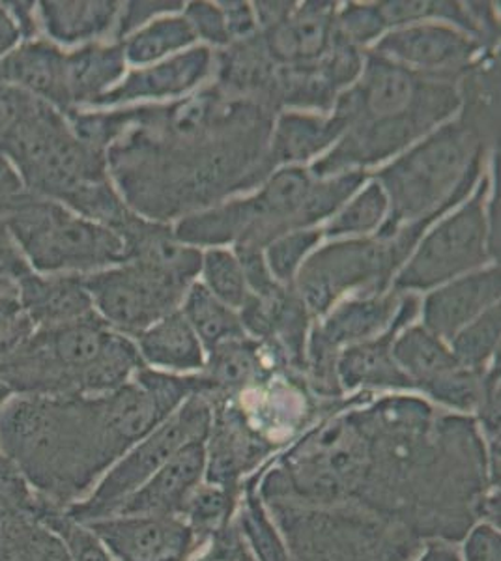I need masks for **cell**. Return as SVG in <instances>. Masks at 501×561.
<instances>
[{"mask_svg": "<svg viewBox=\"0 0 501 561\" xmlns=\"http://www.w3.org/2000/svg\"><path fill=\"white\" fill-rule=\"evenodd\" d=\"M0 156L26 192L57 201L116 234L135 216L109 176L107 156L77 139L66 116L47 103L38 100L0 135Z\"/></svg>", "mask_w": 501, "mask_h": 561, "instance_id": "3", "label": "cell"}, {"mask_svg": "<svg viewBox=\"0 0 501 561\" xmlns=\"http://www.w3.org/2000/svg\"><path fill=\"white\" fill-rule=\"evenodd\" d=\"M214 71V53L208 47H191L156 65L129 71L115 89L98 98L90 107H118L134 102H161L184 96Z\"/></svg>", "mask_w": 501, "mask_h": 561, "instance_id": "14", "label": "cell"}, {"mask_svg": "<svg viewBox=\"0 0 501 561\" xmlns=\"http://www.w3.org/2000/svg\"><path fill=\"white\" fill-rule=\"evenodd\" d=\"M460 558L463 561H501L500 528L487 520L471 526L464 537Z\"/></svg>", "mask_w": 501, "mask_h": 561, "instance_id": "45", "label": "cell"}, {"mask_svg": "<svg viewBox=\"0 0 501 561\" xmlns=\"http://www.w3.org/2000/svg\"><path fill=\"white\" fill-rule=\"evenodd\" d=\"M0 455L38 496L62 507L83 500L100 479L89 397H12L0 410Z\"/></svg>", "mask_w": 501, "mask_h": 561, "instance_id": "4", "label": "cell"}, {"mask_svg": "<svg viewBox=\"0 0 501 561\" xmlns=\"http://www.w3.org/2000/svg\"><path fill=\"white\" fill-rule=\"evenodd\" d=\"M368 51L421 76L453 83H458L485 53H490L455 26L432 21L394 28Z\"/></svg>", "mask_w": 501, "mask_h": 561, "instance_id": "12", "label": "cell"}, {"mask_svg": "<svg viewBox=\"0 0 501 561\" xmlns=\"http://www.w3.org/2000/svg\"><path fill=\"white\" fill-rule=\"evenodd\" d=\"M2 225L36 274L89 275L126 262V245L115 230L34 193H21Z\"/></svg>", "mask_w": 501, "mask_h": 561, "instance_id": "7", "label": "cell"}, {"mask_svg": "<svg viewBox=\"0 0 501 561\" xmlns=\"http://www.w3.org/2000/svg\"><path fill=\"white\" fill-rule=\"evenodd\" d=\"M36 517L62 539L71 561H113L100 537L87 524L71 518L62 505L36 494Z\"/></svg>", "mask_w": 501, "mask_h": 561, "instance_id": "35", "label": "cell"}, {"mask_svg": "<svg viewBox=\"0 0 501 561\" xmlns=\"http://www.w3.org/2000/svg\"><path fill=\"white\" fill-rule=\"evenodd\" d=\"M402 330L405 328L394 325L378 337L346 346L339 352L335 375L341 393L415 391L412 380L400 370L391 354L395 335Z\"/></svg>", "mask_w": 501, "mask_h": 561, "instance_id": "21", "label": "cell"}, {"mask_svg": "<svg viewBox=\"0 0 501 561\" xmlns=\"http://www.w3.org/2000/svg\"><path fill=\"white\" fill-rule=\"evenodd\" d=\"M195 42L197 38L184 15H167L129 34L126 42H122V49L126 62L143 68L187 51Z\"/></svg>", "mask_w": 501, "mask_h": 561, "instance_id": "30", "label": "cell"}, {"mask_svg": "<svg viewBox=\"0 0 501 561\" xmlns=\"http://www.w3.org/2000/svg\"><path fill=\"white\" fill-rule=\"evenodd\" d=\"M235 255L240 262L241 272L248 283L249 294L259 298H270L283 290V285L273 279L272 272L267 268L264 251L261 249L241 248L236 245Z\"/></svg>", "mask_w": 501, "mask_h": 561, "instance_id": "42", "label": "cell"}, {"mask_svg": "<svg viewBox=\"0 0 501 561\" xmlns=\"http://www.w3.org/2000/svg\"><path fill=\"white\" fill-rule=\"evenodd\" d=\"M21 561H71L62 539L47 528L45 524L36 523L29 534Z\"/></svg>", "mask_w": 501, "mask_h": 561, "instance_id": "46", "label": "cell"}, {"mask_svg": "<svg viewBox=\"0 0 501 561\" xmlns=\"http://www.w3.org/2000/svg\"><path fill=\"white\" fill-rule=\"evenodd\" d=\"M135 345L150 369L187 377L190 373H203L206 365L203 343L180 309L140 333Z\"/></svg>", "mask_w": 501, "mask_h": 561, "instance_id": "25", "label": "cell"}, {"mask_svg": "<svg viewBox=\"0 0 501 561\" xmlns=\"http://www.w3.org/2000/svg\"><path fill=\"white\" fill-rule=\"evenodd\" d=\"M387 197L382 185L373 180L362 192L355 193L349 203L331 217L322 229L326 238L355 237L363 238L376 234L386 221Z\"/></svg>", "mask_w": 501, "mask_h": 561, "instance_id": "34", "label": "cell"}, {"mask_svg": "<svg viewBox=\"0 0 501 561\" xmlns=\"http://www.w3.org/2000/svg\"><path fill=\"white\" fill-rule=\"evenodd\" d=\"M126 245V262L139 264L191 287L203 266V251L178 242L172 227L135 214L118 232Z\"/></svg>", "mask_w": 501, "mask_h": 561, "instance_id": "18", "label": "cell"}, {"mask_svg": "<svg viewBox=\"0 0 501 561\" xmlns=\"http://www.w3.org/2000/svg\"><path fill=\"white\" fill-rule=\"evenodd\" d=\"M206 438L187 442L139 491L122 502L115 515L182 517L191 494L204 483Z\"/></svg>", "mask_w": 501, "mask_h": 561, "instance_id": "16", "label": "cell"}, {"mask_svg": "<svg viewBox=\"0 0 501 561\" xmlns=\"http://www.w3.org/2000/svg\"><path fill=\"white\" fill-rule=\"evenodd\" d=\"M21 39L25 38L18 21L13 20L7 4H0V60L7 58L20 45Z\"/></svg>", "mask_w": 501, "mask_h": 561, "instance_id": "50", "label": "cell"}, {"mask_svg": "<svg viewBox=\"0 0 501 561\" xmlns=\"http://www.w3.org/2000/svg\"><path fill=\"white\" fill-rule=\"evenodd\" d=\"M209 425L212 404L208 399L203 393L191 396L152 433L129 447L83 500L64 510L77 523L83 524L115 515L122 502L139 491L187 442L208 436Z\"/></svg>", "mask_w": 501, "mask_h": 561, "instance_id": "10", "label": "cell"}, {"mask_svg": "<svg viewBox=\"0 0 501 561\" xmlns=\"http://www.w3.org/2000/svg\"><path fill=\"white\" fill-rule=\"evenodd\" d=\"M203 285L217 300L238 311L248 300L249 288L240 262L229 249H206L203 253Z\"/></svg>", "mask_w": 501, "mask_h": 561, "instance_id": "36", "label": "cell"}, {"mask_svg": "<svg viewBox=\"0 0 501 561\" xmlns=\"http://www.w3.org/2000/svg\"><path fill=\"white\" fill-rule=\"evenodd\" d=\"M482 375L457 367L451 370L449 375L426 386L421 393H425L432 401L444 404L447 409L455 410L458 414H476L481 401Z\"/></svg>", "mask_w": 501, "mask_h": 561, "instance_id": "38", "label": "cell"}, {"mask_svg": "<svg viewBox=\"0 0 501 561\" xmlns=\"http://www.w3.org/2000/svg\"><path fill=\"white\" fill-rule=\"evenodd\" d=\"M143 367L134 339L92 314L34 330L23 345L0 357V382L13 396L100 397L132 382Z\"/></svg>", "mask_w": 501, "mask_h": 561, "instance_id": "5", "label": "cell"}, {"mask_svg": "<svg viewBox=\"0 0 501 561\" xmlns=\"http://www.w3.org/2000/svg\"><path fill=\"white\" fill-rule=\"evenodd\" d=\"M241 494L243 500L238 502L235 523L257 561H294L259 491L248 483L241 489Z\"/></svg>", "mask_w": 501, "mask_h": 561, "instance_id": "31", "label": "cell"}, {"mask_svg": "<svg viewBox=\"0 0 501 561\" xmlns=\"http://www.w3.org/2000/svg\"><path fill=\"white\" fill-rule=\"evenodd\" d=\"M413 561H463L460 550L453 547L451 542L444 539H432L426 541L421 554Z\"/></svg>", "mask_w": 501, "mask_h": 561, "instance_id": "51", "label": "cell"}, {"mask_svg": "<svg viewBox=\"0 0 501 561\" xmlns=\"http://www.w3.org/2000/svg\"><path fill=\"white\" fill-rule=\"evenodd\" d=\"M64 58L66 53L49 39H26L0 60V81L66 115L71 105L64 81Z\"/></svg>", "mask_w": 501, "mask_h": 561, "instance_id": "20", "label": "cell"}, {"mask_svg": "<svg viewBox=\"0 0 501 561\" xmlns=\"http://www.w3.org/2000/svg\"><path fill=\"white\" fill-rule=\"evenodd\" d=\"M407 261L391 238L339 240L307 256L294 288L311 319L318 320L349 298L391 290L395 275Z\"/></svg>", "mask_w": 501, "mask_h": 561, "instance_id": "9", "label": "cell"}, {"mask_svg": "<svg viewBox=\"0 0 501 561\" xmlns=\"http://www.w3.org/2000/svg\"><path fill=\"white\" fill-rule=\"evenodd\" d=\"M217 4L221 8L225 21H227V28H229L232 44L240 42V39L251 38V36L259 33L253 4L241 2V0H229V2L223 0V2H217Z\"/></svg>", "mask_w": 501, "mask_h": 561, "instance_id": "47", "label": "cell"}, {"mask_svg": "<svg viewBox=\"0 0 501 561\" xmlns=\"http://www.w3.org/2000/svg\"><path fill=\"white\" fill-rule=\"evenodd\" d=\"M126 65L122 42H94L83 45L77 51L66 53L64 81L71 111L83 105L90 107L98 98L115 89L126 76Z\"/></svg>", "mask_w": 501, "mask_h": 561, "instance_id": "24", "label": "cell"}, {"mask_svg": "<svg viewBox=\"0 0 501 561\" xmlns=\"http://www.w3.org/2000/svg\"><path fill=\"white\" fill-rule=\"evenodd\" d=\"M391 354L400 370L412 380L415 391H423L426 386L460 367L444 339L421 324L408 325L397 333Z\"/></svg>", "mask_w": 501, "mask_h": 561, "instance_id": "28", "label": "cell"}, {"mask_svg": "<svg viewBox=\"0 0 501 561\" xmlns=\"http://www.w3.org/2000/svg\"><path fill=\"white\" fill-rule=\"evenodd\" d=\"M275 365L261 343L243 337L227 341L206 354V365L198 375L204 396L238 397L259 388L275 375Z\"/></svg>", "mask_w": 501, "mask_h": 561, "instance_id": "22", "label": "cell"}, {"mask_svg": "<svg viewBox=\"0 0 501 561\" xmlns=\"http://www.w3.org/2000/svg\"><path fill=\"white\" fill-rule=\"evenodd\" d=\"M180 311L184 313L193 332L197 333L206 354L227 341L248 337L243 332L238 311L217 300L216 296L197 280L187 288Z\"/></svg>", "mask_w": 501, "mask_h": 561, "instance_id": "29", "label": "cell"}, {"mask_svg": "<svg viewBox=\"0 0 501 561\" xmlns=\"http://www.w3.org/2000/svg\"><path fill=\"white\" fill-rule=\"evenodd\" d=\"M337 33L355 47L376 44L387 33V25L382 18L380 4H357L350 2L343 10H337Z\"/></svg>", "mask_w": 501, "mask_h": 561, "instance_id": "39", "label": "cell"}, {"mask_svg": "<svg viewBox=\"0 0 501 561\" xmlns=\"http://www.w3.org/2000/svg\"><path fill=\"white\" fill-rule=\"evenodd\" d=\"M500 333L501 311L498 304L463 328L447 345L460 367L482 375L496 359H500Z\"/></svg>", "mask_w": 501, "mask_h": 561, "instance_id": "33", "label": "cell"}, {"mask_svg": "<svg viewBox=\"0 0 501 561\" xmlns=\"http://www.w3.org/2000/svg\"><path fill=\"white\" fill-rule=\"evenodd\" d=\"M13 397L12 389L8 388L7 383L0 382V410L7 404Z\"/></svg>", "mask_w": 501, "mask_h": 561, "instance_id": "52", "label": "cell"}, {"mask_svg": "<svg viewBox=\"0 0 501 561\" xmlns=\"http://www.w3.org/2000/svg\"><path fill=\"white\" fill-rule=\"evenodd\" d=\"M36 328L18 298L15 283L0 285V357L12 354Z\"/></svg>", "mask_w": 501, "mask_h": 561, "instance_id": "40", "label": "cell"}, {"mask_svg": "<svg viewBox=\"0 0 501 561\" xmlns=\"http://www.w3.org/2000/svg\"><path fill=\"white\" fill-rule=\"evenodd\" d=\"M39 21L49 42L60 45L92 44L116 26L122 2H57L44 0L38 4Z\"/></svg>", "mask_w": 501, "mask_h": 561, "instance_id": "26", "label": "cell"}, {"mask_svg": "<svg viewBox=\"0 0 501 561\" xmlns=\"http://www.w3.org/2000/svg\"><path fill=\"white\" fill-rule=\"evenodd\" d=\"M335 2H304L283 23L259 34L280 68L317 65L335 38Z\"/></svg>", "mask_w": 501, "mask_h": 561, "instance_id": "17", "label": "cell"}, {"mask_svg": "<svg viewBox=\"0 0 501 561\" xmlns=\"http://www.w3.org/2000/svg\"><path fill=\"white\" fill-rule=\"evenodd\" d=\"M195 561H257L235 520L209 539Z\"/></svg>", "mask_w": 501, "mask_h": 561, "instance_id": "44", "label": "cell"}, {"mask_svg": "<svg viewBox=\"0 0 501 561\" xmlns=\"http://www.w3.org/2000/svg\"><path fill=\"white\" fill-rule=\"evenodd\" d=\"M84 524L113 561H190L203 547L182 517L113 515Z\"/></svg>", "mask_w": 501, "mask_h": 561, "instance_id": "13", "label": "cell"}, {"mask_svg": "<svg viewBox=\"0 0 501 561\" xmlns=\"http://www.w3.org/2000/svg\"><path fill=\"white\" fill-rule=\"evenodd\" d=\"M500 264L463 275L426 294L419 306L421 325L449 343L463 328L500 304Z\"/></svg>", "mask_w": 501, "mask_h": 561, "instance_id": "15", "label": "cell"}, {"mask_svg": "<svg viewBox=\"0 0 501 561\" xmlns=\"http://www.w3.org/2000/svg\"><path fill=\"white\" fill-rule=\"evenodd\" d=\"M322 238V229H301L273 240L264 249V259L273 279L283 287H294L301 264L311 255Z\"/></svg>", "mask_w": 501, "mask_h": 561, "instance_id": "37", "label": "cell"}, {"mask_svg": "<svg viewBox=\"0 0 501 561\" xmlns=\"http://www.w3.org/2000/svg\"><path fill=\"white\" fill-rule=\"evenodd\" d=\"M298 8L296 2H254L253 12L259 31L280 25Z\"/></svg>", "mask_w": 501, "mask_h": 561, "instance_id": "49", "label": "cell"}, {"mask_svg": "<svg viewBox=\"0 0 501 561\" xmlns=\"http://www.w3.org/2000/svg\"><path fill=\"white\" fill-rule=\"evenodd\" d=\"M241 489L212 485L204 481L197 491L191 494L182 518L193 529L201 545L208 542L217 531L232 523L240 502Z\"/></svg>", "mask_w": 501, "mask_h": 561, "instance_id": "32", "label": "cell"}, {"mask_svg": "<svg viewBox=\"0 0 501 561\" xmlns=\"http://www.w3.org/2000/svg\"><path fill=\"white\" fill-rule=\"evenodd\" d=\"M26 272H31L29 264L13 245L12 238L8 237L4 225H0V285L18 283L21 275H25Z\"/></svg>", "mask_w": 501, "mask_h": 561, "instance_id": "48", "label": "cell"}, {"mask_svg": "<svg viewBox=\"0 0 501 561\" xmlns=\"http://www.w3.org/2000/svg\"><path fill=\"white\" fill-rule=\"evenodd\" d=\"M184 18L195 38L216 47H229L232 44L227 21L217 2H190L184 7Z\"/></svg>", "mask_w": 501, "mask_h": 561, "instance_id": "41", "label": "cell"}, {"mask_svg": "<svg viewBox=\"0 0 501 561\" xmlns=\"http://www.w3.org/2000/svg\"><path fill=\"white\" fill-rule=\"evenodd\" d=\"M18 298L36 330L71 324L95 314L84 275H42L26 272L18 283Z\"/></svg>", "mask_w": 501, "mask_h": 561, "instance_id": "19", "label": "cell"}, {"mask_svg": "<svg viewBox=\"0 0 501 561\" xmlns=\"http://www.w3.org/2000/svg\"><path fill=\"white\" fill-rule=\"evenodd\" d=\"M487 145L458 121H449L382 167L376 182L386 193V221L375 237L407 225L436 224L470 197L479 184Z\"/></svg>", "mask_w": 501, "mask_h": 561, "instance_id": "6", "label": "cell"}, {"mask_svg": "<svg viewBox=\"0 0 501 561\" xmlns=\"http://www.w3.org/2000/svg\"><path fill=\"white\" fill-rule=\"evenodd\" d=\"M273 116L217 84L169 105L134 107L109 147V176L129 210L166 224L251 192L275 171L267 156Z\"/></svg>", "mask_w": 501, "mask_h": 561, "instance_id": "1", "label": "cell"}, {"mask_svg": "<svg viewBox=\"0 0 501 561\" xmlns=\"http://www.w3.org/2000/svg\"><path fill=\"white\" fill-rule=\"evenodd\" d=\"M458 108V83L365 51L362 76L331 108L344 122L343 137L309 171L328 179L384 163L449 122Z\"/></svg>", "mask_w": 501, "mask_h": 561, "instance_id": "2", "label": "cell"}, {"mask_svg": "<svg viewBox=\"0 0 501 561\" xmlns=\"http://www.w3.org/2000/svg\"><path fill=\"white\" fill-rule=\"evenodd\" d=\"M344 134L339 116L285 111L273 118L267 156L273 169L301 167L333 147Z\"/></svg>", "mask_w": 501, "mask_h": 561, "instance_id": "23", "label": "cell"}, {"mask_svg": "<svg viewBox=\"0 0 501 561\" xmlns=\"http://www.w3.org/2000/svg\"><path fill=\"white\" fill-rule=\"evenodd\" d=\"M489 193L490 179L485 176L463 205L426 230L395 275V293H431L449 280L485 268L489 262L496 264L487 219Z\"/></svg>", "mask_w": 501, "mask_h": 561, "instance_id": "8", "label": "cell"}, {"mask_svg": "<svg viewBox=\"0 0 501 561\" xmlns=\"http://www.w3.org/2000/svg\"><path fill=\"white\" fill-rule=\"evenodd\" d=\"M84 287L95 314L129 339L178 311L190 288L134 262L84 275Z\"/></svg>", "mask_w": 501, "mask_h": 561, "instance_id": "11", "label": "cell"}, {"mask_svg": "<svg viewBox=\"0 0 501 561\" xmlns=\"http://www.w3.org/2000/svg\"><path fill=\"white\" fill-rule=\"evenodd\" d=\"M184 2H127L122 4L121 15L116 21V38H127L129 34L152 23L167 13H178L184 10Z\"/></svg>", "mask_w": 501, "mask_h": 561, "instance_id": "43", "label": "cell"}, {"mask_svg": "<svg viewBox=\"0 0 501 561\" xmlns=\"http://www.w3.org/2000/svg\"><path fill=\"white\" fill-rule=\"evenodd\" d=\"M460 118L485 145H494L500 134V66L494 51L485 53L458 81Z\"/></svg>", "mask_w": 501, "mask_h": 561, "instance_id": "27", "label": "cell"}]
</instances>
